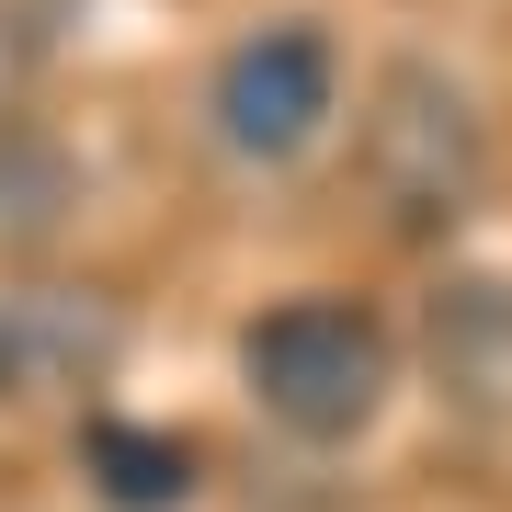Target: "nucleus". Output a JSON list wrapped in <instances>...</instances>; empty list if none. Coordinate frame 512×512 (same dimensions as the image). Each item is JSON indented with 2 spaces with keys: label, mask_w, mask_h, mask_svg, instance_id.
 <instances>
[{
  "label": "nucleus",
  "mask_w": 512,
  "mask_h": 512,
  "mask_svg": "<svg viewBox=\"0 0 512 512\" xmlns=\"http://www.w3.org/2000/svg\"><path fill=\"white\" fill-rule=\"evenodd\" d=\"M239 387L262 399V421L296 444H353L399 387V342L376 308L353 296H285L239 330Z\"/></svg>",
  "instance_id": "1"
},
{
  "label": "nucleus",
  "mask_w": 512,
  "mask_h": 512,
  "mask_svg": "<svg viewBox=\"0 0 512 512\" xmlns=\"http://www.w3.org/2000/svg\"><path fill=\"white\" fill-rule=\"evenodd\" d=\"M490 183V126L444 69H387L365 114V194L387 205V228L444 239Z\"/></svg>",
  "instance_id": "2"
},
{
  "label": "nucleus",
  "mask_w": 512,
  "mask_h": 512,
  "mask_svg": "<svg viewBox=\"0 0 512 512\" xmlns=\"http://www.w3.org/2000/svg\"><path fill=\"white\" fill-rule=\"evenodd\" d=\"M205 114H217L228 160H296V148H319L330 114H342V46H330L319 23H262V35H239L217 57Z\"/></svg>",
  "instance_id": "3"
},
{
  "label": "nucleus",
  "mask_w": 512,
  "mask_h": 512,
  "mask_svg": "<svg viewBox=\"0 0 512 512\" xmlns=\"http://www.w3.org/2000/svg\"><path fill=\"white\" fill-rule=\"evenodd\" d=\"M114 308L92 285H0V410L80 399L114 376Z\"/></svg>",
  "instance_id": "4"
},
{
  "label": "nucleus",
  "mask_w": 512,
  "mask_h": 512,
  "mask_svg": "<svg viewBox=\"0 0 512 512\" xmlns=\"http://www.w3.org/2000/svg\"><path fill=\"white\" fill-rule=\"evenodd\" d=\"M421 342H433V387H444V399H456L478 433H512V285L501 274L433 285Z\"/></svg>",
  "instance_id": "5"
},
{
  "label": "nucleus",
  "mask_w": 512,
  "mask_h": 512,
  "mask_svg": "<svg viewBox=\"0 0 512 512\" xmlns=\"http://www.w3.org/2000/svg\"><path fill=\"white\" fill-rule=\"evenodd\" d=\"M80 467H92V490L114 512H183L194 501V444L183 433H148V421H92Z\"/></svg>",
  "instance_id": "6"
},
{
  "label": "nucleus",
  "mask_w": 512,
  "mask_h": 512,
  "mask_svg": "<svg viewBox=\"0 0 512 512\" xmlns=\"http://www.w3.org/2000/svg\"><path fill=\"white\" fill-rule=\"evenodd\" d=\"M12 80H23V46H12V35H0V103H12Z\"/></svg>",
  "instance_id": "7"
}]
</instances>
